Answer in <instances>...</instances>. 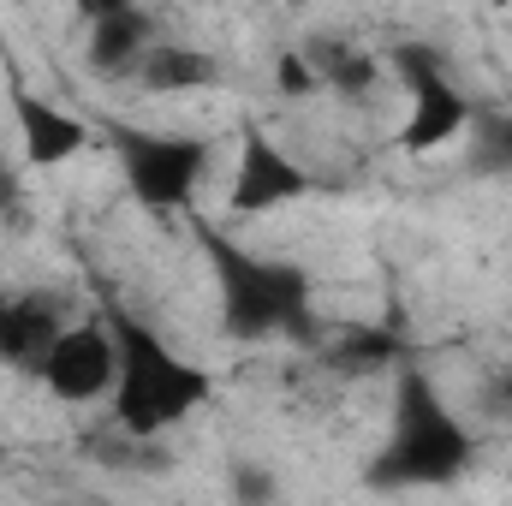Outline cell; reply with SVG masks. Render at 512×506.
I'll use <instances>...</instances> for the list:
<instances>
[{
	"instance_id": "6da1fadb",
	"label": "cell",
	"mask_w": 512,
	"mask_h": 506,
	"mask_svg": "<svg viewBox=\"0 0 512 506\" xmlns=\"http://www.w3.org/2000/svg\"><path fill=\"white\" fill-rule=\"evenodd\" d=\"M114 423L126 429L131 441H155L167 429H179L203 399H209V376L197 364H185L155 328H143L137 316L114 310Z\"/></svg>"
},
{
	"instance_id": "7a4b0ae2",
	"label": "cell",
	"mask_w": 512,
	"mask_h": 506,
	"mask_svg": "<svg viewBox=\"0 0 512 506\" xmlns=\"http://www.w3.org/2000/svg\"><path fill=\"white\" fill-rule=\"evenodd\" d=\"M197 245L221 286V328L233 340H268V334H310V274L298 262L239 251L227 233H197Z\"/></svg>"
},
{
	"instance_id": "3957f363",
	"label": "cell",
	"mask_w": 512,
	"mask_h": 506,
	"mask_svg": "<svg viewBox=\"0 0 512 506\" xmlns=\"http://www.w3.org/2000/svg\"><path fill=\"white\" fill-rule=\"evenodd\" d=\"M477 441L471 429L441 405V393L429 387V376L405 370L399 376V399H393V441L382 447V459L370 465L376 489H429V483H453L471 465Z\"/></svg>"
},
{
	"instance_id": "277c9868",
	"label": "cell",
	"mask_w": 512,
	"mask_h": 506,
	"mask_svg": "<svg viewBox=\"0 0 512 506\" xmlns=\"http://www.w3.org/2000/svg\"><path fill=\"white\" fill-rule=\"evenodd\" d=\"M114 149H120V173H126L131 197L155 215L185 209L209 173V143L203 137H173V131H137L114 126Z\"/></svg>"
},
{
	"instance_id": "5b68a950",
	"label": "cell",
	"mask_w": 512,
	"mask_h": 506,
	"mask_svg": "<svg viewBox=\"0 0 512 506\" xmlns=\"http://www.w3.org/2000/svg\"><path fill=\"white\" fill-rule=\"evenodd\" d=\"M114 370H120L114 328L108 322H78V328H60V340L48 346V358H42L36 376H42V387L54 399L84 405V399H102L114 387Z\"/></svg>"
},
{
	"instance_id": "8992f818",
	"label": "cell",
	"mask_w": 512,
	"mask_h": 506,
	"mask_svg": "<svg viewBox=\"0 0 512 506\" xmlns=\"http://www.w3.org/2000/svg\"><path fill=\"white\" fill-rule=\"evenodd\" d=\"M304 191H310V173H304L286 149H274L262 131H245L227 209H233V215H262V209H280V203H292V197H304Z\"/></svg>"
},
{
	"instance_id": "52a82bcc",
	"label": "cell",
	"mask_w": 512,
	"mask_h": 506,
	"mask_svg": "<svg viewBox=\"0 0 512 506\" xmlns=\"http://www.w3.org/2000/svg\"><path fill=\"white\" fill-rule=\"evenodd\" d=\"M12 120H18V143H24V167H60L90 143V126L78 114L42 102L24 84H12Z\"/></svg>"
},
{
	"instance_id": "ba28073f",
	"label": "cell",
	"mask_w": 512,
	"mask_h": 506,
	"mask_svg": "<svg viewBox=\"0 0 512 506\" xmlns=\"http://www.w3.org/2000/svg\"><path fill=\"white\" fill-rule=\"evenodd\" d=\"M405 90H411V120L399 131V143H405L411 155L447 149L459 131L471 126V102L459 96V84H453L447 72H423V78H411Z\"/></svg>"
},
{
	"instance_id": "9c48e42d",
	"label": "cell",
	"mask_w": 512,
	"mask_h": 506,
	"mask_svg": "<svg viewBox=\"0 0 512 506\" xmlns=\"http://www.w3.org/2000/svg\"><path fill=\"white\" fill-rule=\"evenodd\" d=\"M60 328H66V316H60L54 298H42V292L6 298V304H0V364L36 376L42 358H48V346L60 340Z\"/></svg>"
},
{
	"instance_id": "30bf717a",
	"label": "cell",
	"mask_w": 512,
	"mask_h": 506,
	"mask_svg": "<svg viewBox=\"0 0 512 506\" xmlns=\"http://www.w3.org/2000/svg\"><path fill=\"white\" fill-rule=\"evenodd\" d=\"M149 42H155V24H149V12L137 0L120 6V12L90 18V66L96 72H137Z\"/></svg>"
},
{
	"instance_id": "8fae6325",
	"label": "cell",
	"mask_w": 512,
	"mask_h": 506,
	"mask_svg": "<svg viewBox=\"0 0 512 506\" xmlns=\"http://www.w3.org/2000/svg\"><path fill=\"white\" fill-rule=\"evenodd\" d=\"M215 60L203 48H185V42H149L143 60H137V84L149 96H185V90H203L215 84Z\"/></svg>"
},
{
	"instance_id": "7c38bea8",
	"label": "cell",
	"mask_w": 512,
	"mask_h": 506,
	"mask_svg": "<svg viewBox=\"0 0 512 506\" xmlns=\"http://www.w3.org/2000/svg\"><path fill=\"white\" fill-rule=\"evenodd\" d=\"M328 358H334L340 370H382V364H399V358H405V340H399L393 322H387V328H376V322H352Z\"/></svg>"
},
{
	"instance_id": "4fadbf2b",
	"label": "cell",
	"mask_w": 512,
	"mask_h": 506,
	"mask_svg": "<svg viewBox=\"0 0 512 506\" xmlns=\"http://www.w3.org/2000/svg\"><path fill=\"white\" fill-rule=\"evenodd\" d=\"M304 60L316 66L322 84H334V90H346V96H364V90L376 84V60L358 54V48H346V42H322V48H310Z\"/></svg>"
},
{
	"instance_id": "5bb4252c",
	"label": "cell",
	"mask_w": 512,
	"mask_h": 506,
	"mask_svg": "<svg viewBox=\"0 0 512 506\" xmlns=\"http://www.w3.org/2000/svg\"><path fill=\"white\" fill-rule=\"evenodd\" d=\"M274 90H280L286 102H298V96H316L322 78H316V66H310L304 54H280V66H274Z\"/></svg>"
},
{
	"instance_id": "9a60e30c",
	"label": "cell",
	"mask_w": 512,
	"mask_h": 506,
	"mask_svg": "<svg viewBox=\"0 0 512 506\" xmlns=\"http://www.w3.org/2000/svg\"><path fill=\"white\" fill-rule=\"evenodd\" d=\"M24 173H18V161L12 155H0V221L6 227H24Z\"/></svg>"
},
{
	"instance_id": "2e32d148",
	"label": "cell",
	"mask_w": 512,
	"mask_h": 506,
	"mask_svg": "<svg viewBox=\"0 0 512 506\" xmlns=\"http://www.w3.org/2000/svg\"><path fill=\"white\" fill-rule=\"evenodd\" d=\"M483 149H489V155H495V161L512 173V120H489V131H483Z\"/></svg>"
},
{
	"instance_id": "e0dca14e",
	"label": "cell",
	"mask_w": 512,
	"mask_h": 506,
	"mask_svg": "<svg viewBox=\"0 0 512 506\" xmlns=\"http://www.w3.org/2000/svg\"><path fill=\"white\" fill-rule=\"evenodd\" d=\"M239 495H256V501H262V495H274V483H268L262 471H239Z\"/></svg>"
},
{
	"instance_id": "ac0fdd59",
	"label": "cell",
	"mask_w": 512,
	"mask_h": 506,
	"mask_svg": "<svg viewBox=\"0 0 512 506\" xmlns=\"http://www.w3.org/2000/svg\"><path fill=\"white\" fill-rule=\"evenodd\" d=\"M120 6H131V0H78V12H84V18H102V12H120Z\"/></svg>"
},
{
	"instance_id": "d6986e66",
	"label": "cell",
	"mask_w": 512,
	"mask_h": 506,
	"mask_svg": "<svg viewBox=\"0 0 512 506\" xmlns=\"http://www.w3.org/2000/svg\"><path fill=\"white\" fill-rule=\"evenodd\" d=\"M501 399H507V405H512V370H507V376H501Z\"/></svg>"
},
{
	"instance_id": "ffe728a7",
	"label": "cell",
	"mask_w": 512,
	"mask_h": 506,
	"mask_svg": "<svg viewBox=\"0 0 512 506\" xmlns=\"http://www.w3.org/2000/svg\"><path fill=\"white\" fill-rule=\"evenodd\" d=\"M489 6H512V0H489Z\"/></svg>"
},
{
	"instance_id": "44dd1931",
	"label": "cell",
	"mask_w": 512,
	"mask_h": 506,
	"mask_svg": "<svg viewBox=\"0 0 512 506\" xmlns=\"http://www.w3.org/2000/svg\"><path fill=\"white\" fill-rule=\"evenodd\" d=\"M0 465H6V447H0Z\"/></svg>"
}]
</instances>
